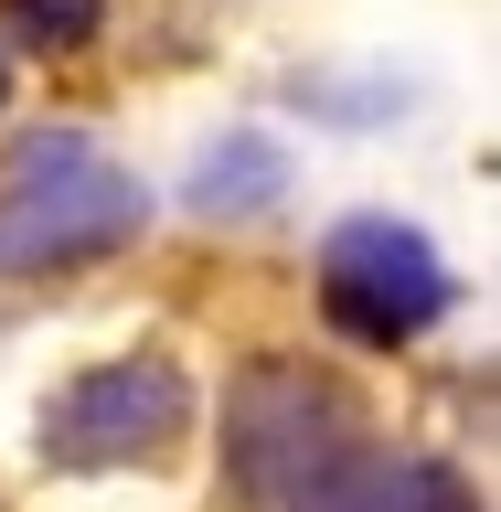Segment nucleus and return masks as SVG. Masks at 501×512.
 I'll use <instances>...</instances> for the list:
<instances>
[{
	"mask_svg": "<svg viewBox=\"0 0 501 512\" xmlns=\"http://www.w3.org/2000/svg\"><path fill=\"white\" fill-rule=\"evenodd\" d=\"M288 192V160L267 150V139H224V150H203V171H192V214L203 224H246L267 214Z\"/></svg>",
	"mask_w": 501,
	"mask_h": 512,
	"instance_id": "423d86ee",
	"label": "nucleus"
},
{
	"mask_svg": "<svg viewBox=\"0 0 501 512\" xmlns=\"http://www.w3.org/2000/svg\"><path fill=\"white\" fill-rule=\"evenodd\" d=\"M0 107H11V64H0Z\"/></svg>",
	"mask_w": 501,
	"mask_h": 512,
	"instance_id": "6e6552de",
	"label": "nucleus"
},
{
	"mask_svg": "<svg viewBox=\"0 0 501 512\" xmlns=\"http://www.w3.org/2000/svg\"><path fill=\"white\" fill-rule=\"evenodd\" d=\"M363 448H374L363 406H352L320 363H288V352L246 363L235 406H224V459H235V480H246L256 512H310Z\"/></svg>",
	"mask_w": 501,
	"mask_h": 512,
	"instance_id": "f257e3e1",
	"label": "nucleus"
},
{
	"mask_svg": "<svg viewBox=\"0 0 501 512\" xmlns=\"http://www.w3.org/2000/svg\"><path fill=\"white\" fill-rule=\"evenodd\" d=\"M310 512H480V491L448 459H416V448H363Z\"/></svg>",
	"mask_w": 501,
	"mask_h": 512,
	"instance_id": "39448f33",
	"label": "nucleus"
},
{
	"mask_svg": "<svg viewBox=\"0 0 501 512\" xmlns=\"http://www.w3.org/2000/svg\"><path fill=\"white\" fill-rule=\"evenodd\" d=\"M0 11H11L43 54H75V43H96V22H107V0H0Z\"/></svg>",
	"mask_w": 501,
	"mask_h": 512,
	"instance_id": "0eeeda50",
	"label": "nucleus"
},
{
	"mask_svg": "<svg viewBox=\"0 0 501 512\" xmlns=\"http://www.w3.org/2000/svg\"><path fill=\"white\" fill-rule=\"evenodd\" d=\"M150 224V192L128 182L96 139H22L11 182H0V278H54L86 256H118Z\"/></svg>",
	"mask_w": 501,
	"mask_h": 512,
	"instance_id": "f03ea898",
	"label": "nucleus"
},
{
	"mask_svg": "<svg viewBox=\"0 0 501 512\" xmlns=\"http://www.w3.org/2000/svg\"><path fill=\"white\" fill-rule=\"evenodd\" d=\"M192 438V374L171 352H118V363H86L43 406V459L54 470H139L160 448Z\"/></svg>",
	"mask_w": 501,
	"mask_h": 512,
	"instance_id": "7ed1b4c3",
	"label": "nucleus"
},
{
	"mask_svg": "<svg viewBox=\"0 0 501 512\" xmlns=\"http://www.w3.org/2000/svg\"><path fill=\"white\" fill-rule=\"evenodd\" d=\"M320 310L342 320L352 342L395 352L448 310V256L395 214H352V224L320 235Z\"/></svg>",
	"mask_w": 501,
	"mask_h": 512,
	"instance_id": "20e7f679",
	"label": "nucleus"
}]
</instances>
